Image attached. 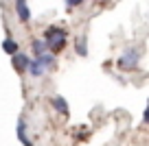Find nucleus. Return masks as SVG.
<instances>
[{"mask_svg": "<svg viewBox=\"0 0 149 146\" xmlns=\"http://www.w3.org/2000/svg\"><path fill=\"white\" fill-rule=\"evenodd\" d=\"M44 44L51 50V55L55 52H61L66 46V28L61 26H48L46 33H44Z\"/></svg>", "mask_w": 149, "mask_h": 146, "instance_id": "nucleus-1", "label": "nucleus"}, {"mask_svg": "<svg viewBox=\"0 0 149 146\" xmlns=\"http://www.w3.org/2000/svg\"><path fill=\"white\" fill-rule=\"evenodd\" d=\"M138 61H140V50H136V48H127V50L118 57L116 65L121 70H134L136 65H138Z\"/></svg>", "mask_w": 149, "mask_h": 146, "instance_id": "nucleus-2", "label": "nucleus"}, {"mask_svg": "<svg viewBox=\"0 0 149 146\" xmlns=\"http://www.w3.org/2000/svg\"><path fill=\"white\" fill-rule=\"evenodd\" d=\"M51 105L55 107V111H57V114H61L64 118H68V116H70V107H68V103H66L64 96H53Z\"/></svg>", "mask_w": 149, "mask_h": 146, "instance_id": "nucleus-3", "label": "nucleus"}, {"mask_svg": "<svg viewBox=\"0 0 149 146\" xmlns=\"http://www.w3.org/2000/svg\"><path fill=\"white\" fill-rule=\"evenodd\" d=\"M29 57L26 55H22V52H18V55H13L11 57V63H13V68L18 70V72H26V68H29Z\"/></svg>", "mask_w": 149, "mask_h": 146, "instance_id": "nucleus-4", "label": "nucleus"}, {"mask_svg": "<svg viewBox=\"0 0 149 146\" xmlns=\"http://www.w3.org/2000/svg\"><path fill=\"white\" fill-rule=\"evenodd\" d=\"M37 63L42 65V70L46 72V70H51V68H55V63H57V59H55V55H51V52H44L42 57H37Z\"/></svg>", "mask_w": 149, "mask_h": 146, "instance_id": "nucleus-5", "label": "nucleus"}, {"mask_svg": "<svg viewBox=\"0 0 149 146\" xmlns=\"http://www.w3.org/2000/svg\"><path fill=\"white\" fill-rule=\"evenodd\" d=\"M18 140H20L22 146H33V142L29 140V135H26V122H24L22 118L18 120Z\"/></svg>", "mask_w": 149, "mask_h": 146, "instance_id": "nucleus-6", "label": "nucleus"}, {"mask_svg": "<svg viewBox=\"0 0 149 146\" xmlns=\"http://www.w3.org/2000/svg\"><path fill=\"white\" fill-rule=\"evenodd\" d=\"M15 11H18L20 22H29V20H31V9H29V5H26V2L18 0V2H15Z\"/></svg>", "mask_w": 149, "mask_h": 146, "instance_id": "nucleus-7", "label": "nucleus"}, {"mask_svg": "<svg viewBox=\"0 0 149 146\" xmlns=\"http://www.w3.org/2000/svg\"><path fill=\"white\" fill-rule=\"evenodd\" d=\"M2 50H5L7 55H11V57H13V55H18V52H20L18 41H15V39H11V37H7V39L2 41Z\"/></svg>", "mask_w": 149, "mask_h": 146, "instance_id": "nucleus-8", "label": "nucleus"}, {"mask_svg": "<svg viewBox=\"0 0 149 146\" xmlns=\"http://www.w3.org/2000/svg\"><path fill=\"white\" fill-rule=\"evenodd\" d=\"M74 50H77V55L79 57H86L88 55V46H86V37H77V41H74Z\"/></svg>", "mask_w": 149, "mask_h": 146, "instance_id": "nucleus-9", "label": "nucleus"}, {"mask_svg": "<svg viewBox=\"0 0 149 146\" xmlns=\"http://www.w3.org/2000/svg\"><path fill=\"white\" fill-rule=\"evenodd\" d=\"M33 52H35V57H42L44 52H48L46 44H44V39H35L33 41Z\"/></svg>", "mask_w": 149, "mask_h": 146, "instance_id": "nucleus-10", "label": "nucleus"}, {"mask_svg": "<svg viewBox=\"0 0 149 146\" xmlns=\"http://www.w3.org/2000/svg\"><path fill=\"white\" fill-rule=\"evenodd\" d=\"M26 72H31L33 76H42V74H44V70H42V65L37 63V61H29V68H26Z\"/></svg>", "mask_w": 149, "mask_h": 146, "instance_id": "nucleus-11", "label": "nucleus"}, {"mask_svg": "<svg viewBox=\"0 0 149 146\" xmlns=\"http://www.w3.org/2000/svg\"><path fill=\"white\" fill-rule=\"evenodd\" d=\"M81 2L79 0H68V2H66V7H68V9H74V7H79Z\"/></svg>", "mask_w": 149, "mask_h": 146, "instance_id": "nucleus-12", "label": "nucleus"}]
</instances>
